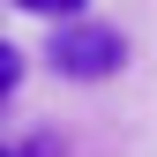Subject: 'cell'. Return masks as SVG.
I'll return each instance as SVG.
<instances>
[{"label":"cell","mask_w":157,"mask_h":157,"mask_svg":"<svg viewBox=\"0 0 157 157\" xmlns=\"http://www.w3.org/2000/svg\"><path fill=\"white\" fill-rule=\"evenodd\" d=\"M45 67L67 75V82H105V75L127 67V37L112 23H75V15H60V30L45 45Z\"/></svg>","instance_id":"1"},{"label":"cell","mask_w":157,"mask_h":157,"mask_svg":"<svg viewBox=\"0 0 157 157\" xmlns=\"http://www.w3.org/2000/svg\"><path fill=\"white\" fill-rule=\"evenodd\" d=\"M15 82H23V52H15V45H8V37H0V97H8Z\"/></svg>","instance_id":"2"},{"label":"cell","mask_w":157,"mask_h":157,"mask_svg":"<svg viewBox=\"0 0 157 157\" xmlns=\"http://www.w3.org/2000/svg\"><path fill=\"white\" fill-rule=\"evenodd\" d=\"M23 15H82V0H15Z\"/></svg>","instance_id":"3"},{"label":"cell","mask_w":157,"mask_h":157,"mask_svg":"<svg viewBox=\"0 0 157 157\" xmlns=\"http://www.w3.org/2000/svg\"><path fill=\"white\" fill-rule=\"evenodd\" d=\"M0 157H8V150H0Z\"/></svg>","instance_id":"4"}]
</instances>
